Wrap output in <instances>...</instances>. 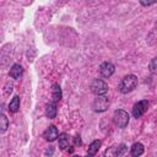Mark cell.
Instances as JSON below:
<instances>
[{"mask_svg": "<svg viewBox=\"0 0 157 157\" xmlns=\"http://www.w3.org/2000/svg\"><path fill=\"white\" fill-rule=\"evenodd\" d=\"M136 86H137V77L135 75H132V74L131 75H126L121 80V82L119 85V91L125 94V93H129L132 90H135Z\"/></svg>", "mask_w": 157, "mask_h": 157, "instance_id": "obj_1", "label": "cell"}, {"mask_svg": "<svg viewBox=\"0 0 157 157\" xmlns=\"http://www.w3.org/2000/svg\"><path fill=\"white\" fill-rule=\"evenodd\" d=\"M129 119H130L129 114H128L125 110H123V109H118V110H115L114 114H113V121H114V124H115L118 128H120V129L125 128V126L129 124Z\"/></svg>", "mask_w": 157, "mask_h": 157, "instance_id": "obj_2", "label": "cell"}, {"mask_svg": "<svg viewBox=\"0 0 157 157\" xmlns=\"http://www.w3.org/2000/svg\"><path fill=\"white\" fill-rule=\"evenodd\" d=\"M109 107V99L104 94L97 96V98L93 101V110L97 113H103Z\"/></svg>", "mask_w": 157, "mask_h": 157, "instance_id": "obj_3", "label": "cell"}, {"mask_svg": "<svg viewBox=\"0 0 157 157\" xmlns=\"http://www.w3.org/2000/svg\"><path fill=\"white\" fill-rule=\"evenodd\" d=\"M91 91L93 94L96 96H99V94H105L108 92V85L101 80V78H96L92 81L91 83Z\"/></svg>", "mask_w": 157, "mask_h": 157, "instance_id": "obj_4", "label": "cell"}, {"mask_svg": "<svg viewBox=\"0 0 157 157\" xmlns=\"http://www.w3.org/2000/svg\"><path fill=\"white\" fill-rule=\"evenodd\" d=\"M147 108H148V102L146 99H142V101H139L137 103H135L134 107H132V115H134V118H136V119L141 118L146 113Z\"/></svg>", "mask_w": 157, "mask_h": 157, "instance_id": "obj_5", "label": "cell"}, {"mask_svg": "<svg viewBox=\"0 0 157 157\" xmlns=\"http://www.w3.org/2000/svg\"><path fill=\"white\" fill-rule=\"evenodd\" d=\"M114 71H115V67H114V65H113L110 61H104V63H102L101 66H99V74H101V76L104 77V78L110 77V76L114 74Z\"/></svg>", "mask_w": 157, "mask_h": 157, "instance_id": "obj_6", "label": "cell"}, {"mask_svg": "<svg viewBox=\"0 0 157 157\" xmlns=\"http://www.w3.org/2000/svg\"><path fill=\"white\" fill-rule=\"evenodd\" d=\"M43 137H44L47 141L53 142V141H55V140L59 137V131H58V129H56L54 125H50V126L43 132Z\"/></svg>", "mask_w": 157, "mask_h": 157, "instance_id": "obj_7", "label": "cell"}, {"mask_svg": "<svg viewBox=\"0 0 157 157\" xmlns=\"http://www.w3.org/2000/svg\"><path fill=\"white\" fill-rule=\"evenodd\" d=\"M22 74H23V69H22V66H21L20 64H13V65L11 66L10 71H9L10 77H12V78H15V80L20 78V77L22 76Z\"/></svg>", "mask_w": 157, "mask_h": 157, "instance_id": "obj_8", "label": "cell"}, {"mask_svg": "<svg viewBox=\"0 0 157 157\" xmlns=\"http://www.w3.org/2000/svg\"><path fill=\"white\" fill-rule=\"evenodd\" d=\"M45 115L49 119H54L55 118V115H56V102H52V103L47 104V107H45Z\"/></svg>", "mask_w": 157, "mask_h": 157, "instance_id": "obj_9", "label": "cell"}, {"mask_svg": "<svg viewBox=\"0 0 157 157\" xmlns=\"http://www.w3.org/2000/svg\"><path fill=\"white\" fill-rule=\"evenodd\" d=\"M101 145H102V141L101 140H94L93 142H91L90 146H88V150H87V155L88 156H94L98 152Z\"/></svg>", "mask_w": 157, "mask_h": 157, "instance_id": "obj_10", "label": "cell"}, {"mask_svg": "<svg viewBox=\"0 0 157 157\" xmlns=\"http://www.w3.org/2000/svg\"><path fill=\"white\" fill-rule=\"evenodd\" d=\"M52 98L53 102H59L61 99V88L58 83H53L52 86Z\"/></svg>", "mask_w": 157, "mask_h": 157, "instance_id": "obj_11", "label": "cell"}, {"mask_svg": "<svg viewBox=\"0 0 157 157\" xmlns=\"http://www.w3.org/2000/svg\"><path fill=\"white\" fill-rule=\"evenodd\" d=\"M144 151H145V148H144V145H142L141 142H135V144L131 146V148H130V153H131L132 156H135V157L141 156V155L144 153Z\"/></svg>", "mask_w": 157, "mask_h": 157, "instance_id": "obj_12", "label": "cell"}, {"mask_svg": "<svg viewBox=\"0 0 157 157\" xmlns=\"http://www.w3.org/2000/svg\"><path fill=\"white\" fill-rule=\"evenodd\" d=\"M69 144H70V139H69V135L63 132L59 135V148L60 150H66L69 147Z\"/></svg>", "mask_w": 157, "mask_h": 157, "instance_id": "obj_13", "label": "cell"}, {"mask_svg": "<svg viewBox=\"0 0 157 157\" xmlns=\"http://www.w3.org/2000/svg\"><path fill=\"white\" fill-rule=\"evenodd\" d=\"M18 109H20V97L15 96L9 103V110L11 113H16V112H18Z\"/></svg>", "mask_w": 157, "mask_h": 157, "instance_id": "obj_14", "label": "cell"}, {"mask_svg": "<svg viewBox=\"0 0 157 157\" xmlns=\"http://www.w3.org/2000/svg\"><path fill=\"white\" fill-rule=\"evenodd\" d=\"M148 69L152 74H157V56L153 58L151 61H150V65H148Z\"/></svg>", "mask_w": 157, "mask_h": 157, "instance_id": "obj_15", "label": "cell"}, {"mask_svg": "<svg viewBox=\"0 0 157 157\" xmlns=\"http://www.w3.org/2000/svg\"><path fill=\"white\" fill-rule=\"evenodd\" d=\"M0 120H1V126H0L1 128V132H5L6 129H7V126H9V120H7V118L4 114L1 115V119Z\"/></svg>", "mask_w": 157, "mask_h": 157, "instance_id": "obj_16", "label": "cell"}, {"mask_svg": "<svg viewBox=\"0 0 157 157\" xmlns=\"http://www.w3.org/2000/svg\"><path fill=\"white\" fill-rule=\"evenodd\" d=\"M126 151H128V147H126L125 144H121V145H119V146L117 147V153H118V156H123Z\"/></svg>", "mask_w": 157, "mask_h": 157, "instance_id": "obj_17", "label": "cell"}, {"mask_svg": "<svg viewBox=\"0 0 157 157\" xmlns=\"http://www.w3.org/2000/svg\"><path fill=\"white\" fill-rule=\"evenodd\" d=\"M104 156H118V153H117V147H109L108 150H105Z\"/></svg>", "mask_w": 157, "mask_h": 157, "instance_id": "obj_18", "label": "cell"}, {"mask_svg": "<svg viewBox=\"0 0 157 157\" xmlns=\"http://www.w3.org/2000/svg\"><path fill=\"white\" fill-rule=\"evenodd\" d=\"M139 1L142 6H151V5L157 2V0H139Z\"/></svg>", "mask_w": 157, "mask_h": 157, "instance_id": "obj_19", "label": "cell"}, {"mask_svg": "<svg viewBox=\"0 0 157 157\" xmlns=\"http://www.w3.org/2000/svg\"><path fill=\"white\" fill-rule=\"evenodd\" d=\"M74 144H75V146H80V145H81V139H80V136H75V137H74Z\"/></svg>", "mask_w": 157, "mask_h": 157, "instance_id": "obj_20", "label": "cell"}, {"mask_svg": "<svg viewBox=\"0 0 157 157\" xmlns=\"http://www.w3.org/2000/svg\"><path fill=\"white\" fill-rule=\"evenodd\" d=\"M45 153H47V155H48V153H50V155H52V153H53V148H50V150L48 148V150L45 151Z\"/></svg>", "mask_w": 157, "mask_h": 157, "instance_id": "obj_21", "label": "cell"}, {"mask_svg": "<svg viewBox=\"0 0 157 157\" xmlns=\"http://www.w3.org/2000/svg\"><path fill=\"white\" fill-rule=\"evenodd\" d=\"M155 28H156V29H157V22H156V25H155Z\"/></svg>", "mask_w": 157, "mask_h": 157, "instance_id": "obj_22", "label": "cell"}]
</instances>
